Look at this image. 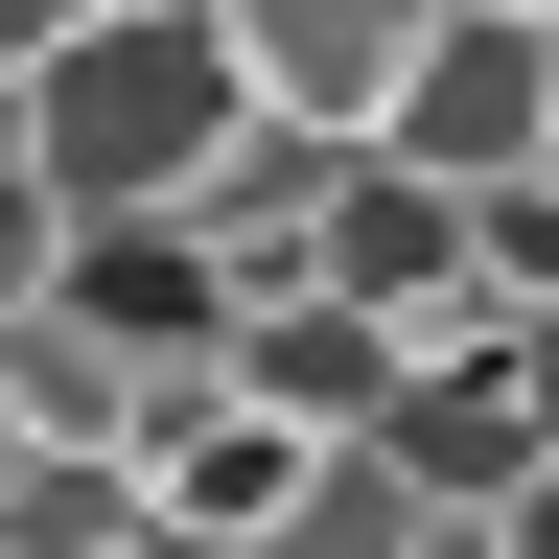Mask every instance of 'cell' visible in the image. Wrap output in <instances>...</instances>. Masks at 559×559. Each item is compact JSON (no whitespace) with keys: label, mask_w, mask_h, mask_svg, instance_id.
Masks as SVG:
<instances>
[{"label":"cell","mask_w":559,"mask_h":559,"mask_svg":"<svg viewBox=\"0 0 559 559\" xmlns=\"http://www.w3.org/2000/svg\"><path fill=\"white\" fill-rule=\"evenodd\" d=\"M257 140L234 94V0H47L24 94H0V164H47L70 234H187V187Z\"/></svg>","instance_id":"obj_1"},{"label":"cell","mask_w":559,"mask_h":559,"mask_svg":"<svg viewBox=\"0 0 559 559\" xmlns=\"http://www.w3.org/2000/svg\"><path fill=\"white\" fill-rule=\"evenodd\" d=\"M396 187H443V210H489V187H536L559 164V94H536V0H443L419 24V94H396V140H373Z\"/></svg>","instance_id":"obj_2"},{"label":"cell","mask_w":559,"mask_h":559,"mask_svg":"<svg viewBox=\"0 0 559 559\" xmlns=\"http://www.w3.org/2000/svg\"><path fill=\"white\" fill-rule=\"evenodd\" d=\"M419 24H443V0H234V94H257V140L373 164L396 94H419Z\"/></svg>","instance_id":"obj_3"},{"label":"cell","mask_w":559,"mask_h":559,"mask_svg":"<svg viewBox=\"0 0 559 559\" xmlns=\"http://www.w3.org/2000/svg\"><path fill=\"white\" fill-rule=\"evenodd\" d=\"M234 396L280 419V443H396L419 349H396V326H349V304H257V326H234Z\"/></svg>","instance_id":"obj_4"},{"label":"cell","mask_w":559,"mask_h":559,"mask_svg":"<svg viewBox=\"0 0 559 559\" xmlns=\"http://www.w3.org/2000/svg\"><path fill=\"white\" fill-rule=\"evenodd\" d=\"M140 536H164V489H140V466H70V443L0 466V559H140Z\"/></svg>","instance_id":"obj_5"},{"label":"cell","mask_w":559,"mask_h":559,"mask_svg":"<svg viewBox=\"0 0 559 559\" xmlns=\"http://www.w3.org/2000/svg\"><path fill=\"white\" fill-rule=\"evenodd\" d=\"M419 536H443V513H419V466H396V443H326L304 513H280L257 559H419Z\"/></svg>","instance_id":"obj_6"},{"label":"cell","mask_w":559,"mask_h":559,"mask_svg":"<svg viewBox=\"0 0 559 559\" xmlns=\"http://www.w3.org/2000/svg\"><path fill=\"white\" fill-rule=\"evenodd\" d=\"M466 280H489V326H536V304H559V164L466 210Z\"/></svg>","instance_id":"obj_7"},{"label":"cell","mask_w":559,"mask_h":559,"mask_svg":"<svg viewBox=\"0 0 559 559\" xmlns=\"http://www.w3.org/2000/svg\"><path fill=\"white\" fill-rule=\"evenodd\" d=\"M70 257H94V234L47 210V164H0V326H47V304H70Z\"/></svg>","instance_id":"obj_8"},{"label":"cell","mask_w":559,"mask_h":559,"mask_svg":"<svg viewBox=\"0 0 559 559\" xmlns=\"http://www.w3.org/2000/svg\"><path fill=\"white\" fill-rule=\"evenodd\" d=\"M513 396H536V466H559V304L513 326Z\"/></svg>","instance_id":"obj_9"},{"label":"cell","mask_w":559,"mask_h":559,"mask_svg":"<svg viewBox=\"0 0 559 559\" xmlns=\"http://www.w3.org/2000/svg\"><path fill=\"white\" fill-rule=\"evenodd\" d=\"M489 536H513V559H559V466H536V489H513V513H489Z\"/></svg>","instance_id":"obj_10"},{"label":"cell","mask_w":559,"mask_h":559,"mask_svg":"<svg viewBox=\"0 0 559 559\" xmlns=\"http://www.w3.org/2000/svg\"><path fill=\"white\" fill-rule=\"evenodd\" d=\"M536 94H559V0H536Z\"/></svg>","instance_id":"obj_11"},{"label":"cell","mask_w":559,"mask_h":559,"mask_svg":"<svg viewBox=\"0 0 559 559\" xmlns=\"http://www.w3.org/2000/svg\"><path fill=\"white\" fill-rule=\"evenodd\" d=\"M140 559H210V536H140Z\"/></svg>","instance_id":"obj_12"},{"label":"cell","mask_w":559,"mask_h":559,"mask_svg":"<svg viewBox=\"0 0 559 559\" xmlns=\"http://www.w3.org/2000/svg\"><path fill=\"white\" fill-rule=\"evenodd\" d=\"M0 466H24V419H0Z\"/></svg>","instance_id":"obj_13"}]
</instances>
